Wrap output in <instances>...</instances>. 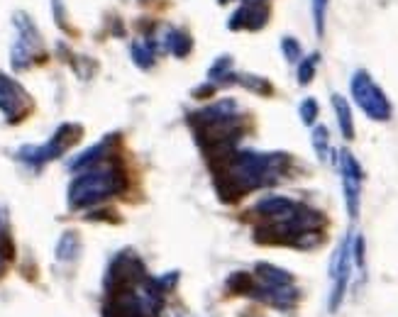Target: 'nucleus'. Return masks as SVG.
Here are the masks:
<instances>
[{
  "label": "nucleus",
  "instance_id": "obj_1",
  "mask_svg": "<svg viewBox=\"0 0 398 317\" xmlns=\"http://www.w3.org/2000/svg\"><path fill=\"white\" fill-rule=\"evenodd\" d=\"M211 163L215 173V191L223 203H237L242 196L279 183L288 171V154H264V151H230L227 156Z\"/></svg>",
  "mask_w": 398,
  "mask_h": 317
},
{
  "label": "nucleus",
  "instance_id": "obj_2",
  "mask_svg": "<svg viewBox=\"0 0 398 317\" xmlns=\"http://www.w3.org/2000/svg\"><path fill=\"white\" fill-rule=\"evenodd\" d=\"M127 188V173L122 166L120 156L110 154L105 161L76 173V178L69 183V208L71 210H84L93 208L110 198L125 193Z\"/></svg>",
  "mask_w": 398,
  "mask_h": 317
},
{
  "label": "nucleus",
  "instance_id": "obj_3",
  "mask_svg": "<svg viewBox=\"0 0 398 317\" xmlns=\"http://www.w3.org/2000/svg\"><path fill=\"white\" fill-rule=\"evenodd\" d=\"M84 130L81 125H74V122H64V125L57 127V132L52 135V140L44 142V144H27V147H20L18 149V161L27 163L32 168L44 166L47 161H54V158L64 156L69 147H74L76 142L81 140Z\"/></svg>",
  "mask_w": 398,
  "mask_h": 317
},
{
  "label": "nucleus",
  "instance_id": "obj_4",
  "mask_svg": "<svg viewBox=\"0 0 398 317\" xmlns=\"http://www.w3.org/2000/svg\"><path fill=\"white\" fill-rule=\"evenodd\" d=\"M350 90H352L354 103L359 105V110L364 112L369 120H374V122H389L391 120L394 107H391L386 93L381 90V86L376 83V81L371 79L364 69H359V71L352 74Z\"/></svg>",
  "mask_w": 398,
  "mask_h": 317
},
{
  "label": "nucleus",
  "instance_id": "obj_5",
  "mask_svg": "<svg viewBox=\"0 0 398 317\" xmlns=\"http://www.w3.org/2000/svg\"><path fill=\"white\" fill-rule=\"evenodd\" d=\"M15 27H18V39H15L13 49H10V66L13 71H25L32 66V59L42 52V37L34 22L25 13H15L13 18Z\"/></svg>",
  "mask_w": 398,
  "mask_h": 317
},
{
  "label": "nucleus",
  "instance_id": "obj_6",
  "mask_svg": "<svg viewBox=\"0 0 398 317\" xmlns=\"http://www.w3.org/2000/svg\"><path fill=\"white\" fill-rule=\"evenodd\" d=\"M340 176H342V193H345V208L352 220L359 217L361 205V183H364V171L352 151H340L338 156Z\"/></svg>",
  "mask_w": 398,
  "mask_h": 317
},
{
  "label": "nucleus",
  "instance_id": "obj_7",
  "mask_svg": "<svg viewBox=\"0 0 398 317\" xmlns=\"http://www.w3.org/2000/svg\"><path fill=\"white\" fill-rule=\"evenodd\" d=\"M147 274L145 264L142 259H137L132 252H120L117 257L110 262L108 271H105V293L110 290H117V288H130V285L140 283Z\"/></svg>",
  "mask_w": 398,
  "mask_h": 317
},
{
  "label": "nucleus",
  "instance_id": "obj_8",
  "mask_svg": "<svg viewBox=\"0 0 398 317\" xmlns=\"http://www.w3.org/2000/svg\"><path fill=\"white\" fill-rule=\"evenodd\" d=\"M29 107H32V103H29L27 90L15 79L0 74V112L5 115V120L10 125H18L27 117Z\"/></svg>",
  "mask_w": 398,
  "mask_h": 317
},
{
  "label": "nucleus",
  "instance_id": "obj_9",
  "mask_svg": "<svg viewBox=\"0 0 398 317\" xmlns=\"http://www.w3.org/2000/svg\"><path fill=\"white\" fill-rule=\"evenodd\" d=\"M249 298L259 300V303H267L272 308L279 310H293L296 303L300 300V290L296 285H264V283H254Z\"/></svg>",
  "mask_w": 398,
  "mask_h": 317
},
{
  "label": "nucleus",
  "instance_id": "obj_10",
  "mask_svg": "<svg viewBox=\"0 0 398 317\" xmlns=\"http://www.w3.org/2000/svg\"><path fill=\"white\" fill-rule=\"evenodd\" d=\"M267 22H269L267 5H264L262 0H247V3H242L230 15L227 27L234 29V32H237V29H252V32H257V29H262Z\"/></svg>",
  "mask_w": 398,
  "mask_h": 317
},
{
  "label": "nucleus",
  "instance_id": "obj_11",
  "mask_svg": "<svg viewBox=\"0 0 398 317\" xmlns=\"http://www.w3.org/2000/svg\"><path fill=\"white\" fill-rule=\"evenodd\" d=\"M303 203L293 201V198H286V196H264L254 203L252 213L257 217H262L264 222H279V220L291 217Z\"/></svg>",
  "mask_w": 398,
  "mask_h": 317
},
{
  "label": "nucleus",
  "instance_id": "obj_12",
  "mask_svg": "<svg viewBox=\"0 0 398 317\" xmlns=\"http://www.w3.org/2000/svg\"><path fill=\"white\" fill-rule=\"evenodd\" d=\"M117 140H120V135H108L105 140H100L98 144L88 147V149H84L81 154H76L69 163H66V168H69L71 173H81V171H86V168L95 166V163L105 161V158L110 156V149H113V144Z\"/></svg>",
  "mask_w": 398,
  "mask_h": 317
},
{
  "label": "nucleus",
  "instance_id": "obj_13",
  "mask_svg": "<svg viewBox=\"0 0 398 317\" xmlns=\"http://www.w3.org/2000/svg\"><path fill=\"white\" fill-rule=\"evenodd\" d=\"M232 115H237V103L232 98H225V100H218V103L203 107V110L193 112L188 117L191 127H206V125H215V122H223V120H230Z\"/></svg>",
  "mask_w": 398,
  "mask_h": 317
},
{
  "label": "nucleus",
  "instance_id": "obj_14",
  "mask_svg": "<svg viewBox=\"0 0 398 317\" xmlns=\"http://www.w3.org/2000/svg\"><path fill=\"white\" fill-rule=\"evenodd\" d=\"M254 278L264 285H293V274L291 271L267 262H259L254 266Z\"/></svg>",
  "mask_w": 398,
  "mask_h": 317
},
{
  "label": "nucleus",
  "instance_id": "obj_15",
  "mask_svg": "<svg viewBox=\"0 0 398 317\" xmlns=\"http://www.w3.org/2000/svg\"><path fill=\"white\" fill-rule=\"evenodd\" d=\"M157 42L152 37H140L130 44V56L135 61V66H140L142 71H150L157 61Z\"/></svg>",
  "mask_w": 398,
  "mask_h": 317
},
{
  "label": "nucleus",
  "instance_id": "obj_16",
  "mask_svg": "<svg viewBox=\"0 0 398 317\" xmlns=\"http://www.w3.org/2000/svg\"><path fill=\"white\" fill-rule=\"evenodd\" d=\"M330 103H333V110H335V115H338V127L342 132V140H347V142L354 140V117H352V107L347 103V98L340 93H333Z\"/></svg>",
  "mask_w": 398,
  "mask_h": 317
},
{
  "label": "nucleus",
  "instance_id": "obj_17",
  "mask_svg": "<svg viewBox=\"0 0 398 317\" xmlns=\"http://www.w3.org/2000/svg\"><path fill=\"white\" fill-rule=\"evenodd\" d=\"M57 262H74L81 254V237L76 229H66L57 242Z\"/></svg>",
  "mask_w": 398,
  "mask_h": 317
},
{
  "label": "nucleus",
  "instance_id": "obj_18",
  "mask_svg": "<svg viewBox=\"0 0 398 317\" xmlns=\"http://www.w3.org/2000/svg\"><path fill=\"white\" fill-rule=\"evenodd\" d=\"M232 83H239L242 88L252 90L257 95H272L274 93V86L269 83L264 76H257V74H234L232 76Z\"/></svg>",
  "mask_w": 398,
  "mask_h": 317
},
{
  "label": "nucleus",
  "instance_id": "obj_19",
  "mask_svg": "<svg viewBox=\"0 0 398 317\" xmlns=\"http://www.w3.org/2000/svg\"><path fill=\"white\" fill-rule=\"evenodd\" d=\"M254 283H257V278H254L252 274H244V271H234V274H230L225 281L227 290L232 295H249L254 288Z\"/></svg>",
  "mask_w": 398,
  "mask_h": 317
},
{
  "label": "nucleus",
  "instance_id": "obj_20",
  "mask_svg": "<svg viewBox=\"0 0 398 317\" xmlns=\"http://www.w3.org/2000/svg\"><path fill=\"white\" fill-rule=\"evenodd\" d=\"M232 56L230 54H223L218 56L215 61H213V66L208 69V81H213V83H223V81H232Z\"/></svg>",
  "mask_w": 398,
  "mask_h": 317
},
{
  "label": "nucleus",
  "instance_id": "obj_21",
  "mask_svg": "<svg viewBox=\"0 0 398 317\" xmlns=\"http://www.w3.org/2000/svg\"><path fill=\"white\" fill-rule=\"evenodd\" d=\"M310 144H313L315 154H318L320 161H328L330 156V132L325 125H315L313 135H310Z\"/></svg>",
  "mask_w": 398,
  "mask_h": 317
},
{
  "label": "nucleus",
  "instance_id": "obj_22",
  "mask_svg": "<svg viewBox=\"0 0 398 317\" xmlns=\"http://www.w3.org/2000/svg\"><path fill=\"white\" fill-rule=\"evenodd\" d=\"M318 61H320V54H308L303 56V59L298 61V71H296V76H298V83L300 86H308L310 81L315 79V71H318Z\"/></svg>",
  "mask_w": 398,
  "mask_h": 317
},
{
  "label": "nucleus",
  "instance_id": "obj_23",
  "mask_svg": "<svg viewBox=\"0 0 398 317\" xmlns=\"http://www.w3.org/2000/svg\"><path fill=\"white\" fill-rule=\"evenodd\" d=\"M298 115H300V122H303L305 127H313L315 120H318L320 115V105L315 98H305L303 103L298 105Z\"/></svg>",
  "mask_w": 398,
  "mask_h": 317
},
{
  "label": "nucleus",
  "instance_id": "obj_24",
  "mask_svg": "<svg viewBox=\"0 0 398 317\" xmlns=\"http://www.w3.org/2000/svg\"><path fill=\"white\" fill-rule=\"evenodd\" d=\"M328 3L330 0H310V10H313V25L315 34L323 37L325 34V15H328Z\"/></svg>",
  "mask_w": 398,
  "mask_h": 317
},
{
  "label": "nucleus",
  "instance_id": "obj_25",
  "mask_svg": "<svg viewBox=\"0 0 398 317\" xmlns=\"http://www.w3.org/2000/svg\"><path fill=\"white\" fill-rule=\"evenodd\" d=\"M281 54L288 64H298L303 59V49H300V42L296 37H281Z\"/></svg>",
  "mask_w": 398,
  "mask_h": 317
},
{
  "label": "nucleus",
  "instance_id": "obj_26",
  "mask_svg": "<svg viewBox=\"0 0 398 317\" xmlns=\"http://www.w3.org/2000/svg\"><path fill=\"white\" fill-rule=\"evenodd\" d=\"M176 283H178V271H169V274H164V276L157 278V285H159L164 293H171V290L176 288Z\"/></svg>",
  "mask_w": 398,
  "mask_h": 317
},
{
  "label": "nucleus",
  "instance_id": "obj_27",
  "mask_svg": "<svg viewBox=\"0 0 398 317\" xmlns=\"http://www.w3.org/2000/svg\"><path fill=\"white\" fill-rule=\"evenodd\" d=\"M52 13H54V20L61 29H66V10H64V0H52Z\"/></svg>",
  "mask_w": 398,
  "mask_h": 317
},
{
  "label": "nucleus",
  "instance_id": "obj_28",
  "mask_svg": "<svg viewBox=\"0 0 398 317\" xmlns=\"http://www.w3.org/2000/svg\"><path fill=\"white\" fill-rule=\"evenodd\" d=\"M215 93V83L213 81H206L203 86H198L196 90H193V98H198V100H206V98H211V95Z\"/></svg>",
  "mask_w": 398,
  "mask_h": 317
},
{
  "label": "nucleus",
  "instance_id": "obj_29",
  "mask_svg": "<svg viewBox=\"0 0 398 317\" xmlns=\"http://www.w3.org/2000/svg\"><path fill=\"white\" fill-rule=\"evenodd\" d=\"M0 232H3V213H0Z\"/></svg>",
  "mask_w": 398,
  "mask_h": 317
},
{
  "label": "nucleus",
  "instance_id": "obj_30",
  "mask_svg": "<svg viewBox=\"0 0 398 317\" xmlns=\"http://www.w3.org/2000/svg\"><path fill=\"white\" fill-rule=\"evenodd\" d=\"M142 3H145V0H142Z\"/></svg>",
  "mask_w": 398,
  "mask_h": 317
}]
</instances>
